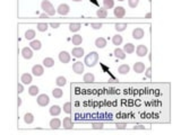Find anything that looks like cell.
<instances>
[{
	"label": "cell",
	"mask_w": 181,
	"mask_h": 135,
	"mask_svg": "<svg viewBox=\"0 0 181 135\" xmlns=\"http://www.w3.org/2000/svg\"><path fill=\"white\" fill-rule=\"evenodd\" d=\"M97 62H98V53L94 52V51L89 52V54H87L85 56V60H84V63L89 68L95 66Z\"/></svg>",
	"instance_id": "1"
},
{
	"label": "cell",
	"mask_w": 181,
	"mask_h": 135,
	"mask_svg": "<svg viewBox=\"0 0 181 135\" xmlns=\"http://www.w3.org/2000/svg\"><path fill=\"white\" fill-rule=\"evenodd\" d=\"M41 9L45 14H48L49 16H54V14H55V9H54L52 3L49 0H43L42 2H41Z\"/></svg>",
	"instance_id": "2"
},
{
	"label": "cell",
	"mask_w": 181,
	"mask_h": 135,
	"mask_svg": "<svg viewBox=\"0 0 181 135\" xmlns=\"http://www.w3.org/2000/svg\"><path fill=\"white\" fill-rule=\"evenodd\" d=\"M36 101H37V105H39V106H41V107H45L46 105L49 104L50 99H49V96H48V95L42 94V95H40V96L37 97Z\"/></svg>",
	"instance_id": "3"
},
{
	"label": "cell",
	"mask_w": 181,
	"mask_h": 135,
	"mask_svg": "<svg viewBox=\"0 0 181 135\" xmlns=\"http://www.w3.org/2000/svg\"><path fill=\"white\" fill-rule=\"evenodd\" d=\"M58 14L59 15H61V16H66V15H68L69 14V11H70V7L67 5V3H61V5H59V7H58Z\"/></svg>",
	"instance_id": "4"
},
{
	"label": "cell",
	"mask_w": 181,
	"mask_h": 135,
	"mask_svg": "<svg viewBox=\"0 0 181 135\" xmlns=\"http://www.w3.org/2000/svg\"><path fill=\"white\" fill-rule=\"evenodd\" d=\"M73 71L75 73H77V74H82L84 72V63L79 62V61L75 62L73 64Z\"/></svg>",
	"instance_id": "5"
},
{
	"label": "cell",
	"mask_w": 181,
	"mask_h": 135,
	"mask_svg": "<svg viewBox=\"0 0 181 135\" xmlns=\"http://www.w3.org/2000/svg\"><path fill=\"white\" fill-rule=\"evenodd\" d=\"M59 60H60V62L64 63V64L69 63V61H70V54L68 52H66V51H61L59 53Z\"/></svg>",
	"instance_id": "6"
},
{
	"label": "cell",
	"mask_w": 181,
	"mask_h": 135,
	"mask_svg": "<svg viewBox=\"0 0 181 135\" xmlns=\"http://www.w3.org/2000/svg\"><path fill=\"white\" fill-rule=\"evenodd\" d=\"M113 14H114V16L117 18H122L126 15V9L123 7H121V6H119V7H116L113 9Z\"/></svg>",
	"instance_id": "7"
},
{
	"label": "cell",
	"mask_w": 181,
	"mask_h": 135,
	"mask_svg": "<svg viewBox=\"0 0 181 135\" xmlns=\"http://www.w3.org/2000/svg\"><path fill=\"white\" fill-rule=\"evenodd\" d=\"M32 73L35 77H41L43 73H44V69H43L42 65L40 64H36L32 68Z\"/></svg>",
	"instance_id": "8"
},
{
	"label": "cell",
	"mask_w": 181,
	"mask_h": 135,
	"mask_svg": "<svg viewBox=\"0 0 181 135\" xmlns=\"http://www.w3.org/2000/svg\"><path fill=\"white\" fill-rule=\"evenodd\" d=\"M21 55H23V58H24V59H26V60L32 59L33 58L32 49H31V47H24V49L21 50Z\"/></svg>",
	"instance_id": "9"
},
{
	"label": "cell",
	"mask_w": 181,
	"mask_h": 135,
	"mask_svg": "<svg viewBox=\"0 0 181 135\" xmlns=\"http://www.w3.org/2000/svg\"><path fill=\"white\" fill-rule=\"evenodd\" d=\"M144 34H145V32L143 28H135L134 31H132V37L135 38V40H140V38H143L144 37Z\"/></svg>",
	"instance_id": "10"
},
{
	"label": "cell",
	"mask_w": 181,
	"mask_h": 135,
	"mask_svg": "<svg viewBox=\"0 0 181 135\" xmlns=\"http://www.w3.org/2000/svg\"><path fill=\"white\" fill-rule=\"evenodd\" d=\"M136 50V53H137V55L140 56V58H143V56H145L146 54H147V47L145 46V45H143V44H140L137 46V49H135Z\"/></svg>",
	"instance_id": "11"
},
{
	"label": "cell",
	"mask_w": 181,
	"mask_h": 135,
	"mask_svg": "<svg viewBox=\"0 0 181 135\" xmlns=\"http://www.w3.org/2000/svg\"><path fill=\"white\" fill-rule=\"evenodd\" d=\"M71 54H73V56H74V58L79 59V58H82V56L84 55V49H83V47H78V46H77V47L73 49Z\"/></svg>",
	"instance_id": "12"
},
{
	"label": "cell",
	"mask_w": 181,
	"mask_h": 135,
	"mask_svg": "<svg viewBox=\"0 0 181 135\" xmlns=\"http://www.w3.org/2000/svg\"><path fill=\"white\" fill-rule=\"evenodd\" d=\"M50 115L51 116H59L60 113H61V108H60V106H58V105H53V106H51V108H50Z\"/></svg>",
	"instance_id": "13"
},
{
	"label": "cell",
	"mask_w": 181,
	"mask_h": 135,
	"mask_svg": "<svg viewBox=\"0 0 181 135\" xmlns=\"http://www.w3.org/2000/svg\"><path fill=\"white\" fill-rule=\"evenodd\" d=\"M21 81L23 84H30L32 82V75L30 73H23L21 77Z\"/></svg>",
	"instance_id": "14"
},
{
	"label": "cell",
	"mask_w": 181,
	"mask_h": 135,
	"mask_svg": "<svg viewBox=\"0 0 181 135\" xmlns=\"http://www.w3.org/2000/svg\"><path fill=\"white\" fill-rule=\"evenodd\" d=\"M95 46L97 49H104L107 46V40L103 37H98L95 40Z\"/></svg>",
	"instance_id": "15"
},
{
	"label": "cell",
	"mask_w": 181,
	"mask_h": 135,
	"mask_svg": "<svg viewBox=\"0 0 181 135\" xmlns=\"http://www.w3.org/2000/svg\"><path fill=\"white\" fill-rule=\"evenodd\" d=\"M134 71L136 73H141L145 71V64L143 62H136L134 64Z\"/></svg>",
	"instance_id": "16"
},
{
	"label": "cell",
	"mask_w": 181,
	"mask_h": 135,
	"mask_svg": "<svg viewBox=\"0 0 181 135\" xmlns=\"http://www.w3.org/2000/svg\"><path fill=\"white\" fill-rule=\"evenodd\" d=\"M30 46H31V49H32V50L39 51V50H41L42 44H41V42L39 41V40H32V42L30 43Z\"/></svg>",
	"instance_id": "17"
},
{
	"label": "cell",
	"mask_w": 181,
	"mask_h": 135,
	"mask_svg": "<svg viewBox=\"0 0 181 135\" xmlns=\"http://www.w3.org/2000/svg\"><path fill=\"white\" fill-rule=\"evenodd\" d=\"M114 55H116V58H118V59H120V60H125L126 59V53H125V51L123 50H121V49H119V47H117L116 50H114Z\"/></svg>",
	"instance_id": "18"
},
{
	"label": "cell",
	"mask_w": 181,
	"mask_h": 135,
	"mask_svg": "<svg viewBox=\"0 0 181 135\" xmlns=\"http://www.w3.org/2000/svg\"><path fill=\"white\" fill-rule=\"evenodd\" d=\"M60 126H61V121H60L59 118H52V119L50 121V127H51V128L57 130V128H59Z\"/></svg>",
	"instance_id": "19"
},
{
	"label": "cell",
	"mask_w": 181,
	"mask_h": 135,
	"mask_svg": "<svg viewBox=\"0 0 181 135\" xmlns=\"http://www.w3.org/2000/svg\"><path fill=\"white\" fill-rule=\"evenodd\" d=\"M123 51L127 54H131V53L135 52V45L132 43H127L125 46H123Z\"/></svg>",
	"instance_id": "20"
},
{
	"label": "cell",
	"mask_w": 181,
	"mask_h": 135,
	"mask_svg": "<svg viewBox=\"0 0 181 135\" xmlns=\"http://www.w3.org/2000/svg\"><path fill=\"white\" fill-rule=\"evenodd\" d=\"M71 42H73V44L76 45V46L80 45V44H82V42H83V37H82V35H79V34H76V35H74V36L71 37Z\"/></svg>",
	"instance_id": "21"
},
{
	"label": "cell",
	"mask_w": 181,
	"mask_h": 135,
	"mask_svg": "<svg viewBox=\"0 0 181 135\" xmlns=\"http://www.w3.org/2000/svg\"><path fill=\"white\" fill-rule=\"evenodd\" d=\"M130 71V66L128 64H121L119 68H118V72L120 74H127Z\"/></svg>",
	"instance_id": "22"
},
{
	"label": "cell",
	"mask_w": 181,
	"mask_h": 135,
	"mask_svg": "<svg viewBox=\"0 0 181 135\" xmlns=\"http://www.w3.org/2000/svg\"><path fill=\"white\" fill-rule=\"evenodd\" d=\"M61 124L64 125V128H67V130H71L73 128V122H71L70 117H66Z\"/></svg>",
	"instance_id": "23"
},
{
	"label": "cell",
	"mask_w": 181,
	"mask_h": 135,
	"mask_svg": "<svg viewBox=\"0 0 181 135\" xmlns=\"http://www.w3.org/2000/svg\"><path fill=\"white\" fill-rule=\"evenodd\" d=\"M83 80L87 83H92V82H94V81H95V77H94V74H93V73H86V74H84Z\"/></svg>",
	"instance_id": "24"
},
{
	"label": "cell",
	"mask_w": 181,
	"mask_h": 135,
	"mask_svg": "<svg viewBox=\"0 0 181 135\" xmlns=\"http://www.w3.org/2000/svg\"><path fill=\"white\" fill-rule=\"evenodd\" d=\"M43 65H44L45 68H52L54 65V60L52 58H45V59L43 60Z\"/></svg>",
	"instance_id": "25"
},
{
	"label": "cell",
	"mask_w": 181,
	"mask_h": 135,
	"mask_svg": "<svg viewBox=\"0 0 181 135\" xmlns=\"http://www.w3.org/2000/svg\"><path fill=\"white\" fill-rule=\"evenodd\" d=\"M114 7V0H103V8L104 9H111Z\"/></svg>",
	"instance_id": "26"
},
{
	"label": "cell",
	"mask_w": 181,
	"mask_h": 135,
	"mask_svg": "<svg viewBox=\"0 0 181 135\" xmlns=\"http://www.w3.org/2000/svg\"><path fill=\"white\" fill-rule=\"evenodd\" d=\"M96 16H97L98 18H107V10L104 9V8H100V9H97V11H96Z\"/></svg>",
	"instance_id": "27"
},
{
	"label": "cell",
	"mask_w": 181,
	"mask_h": 135,
	"mask_svg": "<svg viewBox=\"0 0 181 135\" xmlns=\"http://www.w3.org/2000/svg\"><path fill=\"white\" fill-rule=\"evenodd\" d=\"M122 36L121 35H119V34H117V35H114L113 37H112V43H113V45H117V46H119V45H121V43H122Z\"/></svg>",
	"instance_id": "28"
},
{
	"label": "cell",
	"mask_w": 181,
	"mask_h": 135,
	"mask_svg": "<svg viewBox=\"0 0 181 135\" xmlns=\"http://www.w3.org/2000/svg\"><path fill=\"white\" fill-rule=\"evenodd\" d=\"M24 122L26 124H32L33 122H34V116H33V114L26 113V114L24 115Z\"/></svg>",
	"instance_id": "29"
},
{
	"label": "cell",
	"mask_w": 181,
	"mask_h": 135,
	"mask_svg": "<svg viewBox=\"0 0 181 135\" xmlns=\"http://www.w3.org/2000/svg\"><path fill=\"white\" fill-rule=\"evenodd\" d=\"M80 27H82V25L79 24V23H71L70 25H69V31L70 32H78L80 29Z\"/></svg>",
	"instance_id": "30"
},
{
	"label": "cell",
	"mask_w": 181,
	"mask_h": 135,
	"mask_svg": "<svg viewBox=\"0 0 181 135\" xmlns=\"http://www.w3.org/2000/svg\"><path fill=\"white\" fill-rule=\"evenodd\" d=\"M114 28L117 32H123L127 28V24L126 23H118L114 25Z\"/></svg>",
	"instance_id": "31"
},
{
	"label": "cell",
	"mask_w": 181,
	"mask_h": 135,
	"mask_svg": "<svg viewBox=\"0 0 181 135\" xmlns=\"http://www.w3.org/2000/svg\"><path fill=\"white\" fill-rule=\"evenodd\" d=\"M62 95H64V93H62V90H61L60 88H55V89L52 90V96H53L54 98H57V99L61 98Z\"/></svg>",
	"instance_id": "32"
},
{
	"label": "cell",
	"mask_w": 181,
	"mask_h": 135,
	"mask_svg": "<svg viewBox=\"0 0 181 135\" xmlns=\"http://www.w3.org/2000/svg\"><path fill=\"white\" fill-rule=\"evenodd\" d=\"M39 91H40V89H39L37 86H31L28 88V94L31 95V96H36V95L39 94Z\"/></svg>",
	"instance_id": "33"
},
{
	"label": "cell",
	"mask_w": 181,
	"mask_h": 135,
	"mask_svg": "<svg viewBox=\"0 0 181 135\" xmlns=\"http://www.w3.org/2000/svg\"><path fill=\"white\" fill-rule=\"evenodd\" d=\"M34 37H35V31H33V29H27V31L25 32V38H26V40H31V41H32Z\"/></svg>",
	"instance_id": "34"
},
{
	"label": "cell",
	"mask_w": 181,
	"mask_h": 135,
	"mask_svg": "<svg viewBox=\"0 0 181 135\" xmlns=\"http://www.w3.org/2000/svg\"><path fill=\"white\" fill-rule=\"evenodd\" d=\"M55 83H57V86H59V87H64V84L67 83V80H66V78H64V77L60 75V77H58V78H57Z\"/></svg>",
	"instance_id": "35"
},
{
	"label": "cell",
	"mask_w": 181,
	"mask_h": 135,
	"mask_svg": "<svg viewBox=\"0 0 181 135\" xmlns=\"http://www.w3.org/2000/svg\"><path fill=\"white\" fill-rule=\"evenodd\" d=\"M37 29L40 32H46V29H48V24L46 23H39L37 24Z\"/></svg>",
	"instance_id": "36"
},
{
	"label": "cell",
	"mask_w": 181,
	"mask_h": 135,
	"mask_svg": "<svg viewBox=\"0 0 181 135\" xmlns=\"http://www.w3.org/2000/svg\"><path fill=\"white\" fill-rule=\"evenodd\" d=\"M64 112L66 114H70L71 113V104L70 103H66L64 105Z\"/></svg>",
	"instance_id": "37"
},
{
	"label": "cell",
	"mask_w": 181,
	"mask_h": 135,
	"mask_svg": "<svg viewBox=\"0 0 181 135\" xmlns=\"http://www.w3.org/2000/svg\"><path fill=\"white\" fill-rule=\"evenodd\" d=\"M139 0H128V5L130 8H136L138 6Z\"/></svg>",
	"instance_id": "38"
},
{
	"label": "cell",
	"mask_w": 181,
	"mask_h": 135,
	"mask_svg": "<svg viewBox=\"0 0 181 135\" xmlns=\"http://www.w3.org/2000/svg\"><path fill=\"white\" fill-rule=\"evenodd\" d=\"M102 26H103V25H102L101 23H92V24H91V27L94 28V29H101Z\"/></svg>",
	"instance_id": "39"
},
{
	"label": "cell",
	"mask_w": 181,
	"mask_h": 135,
	"mask_svg": "<svg viewBox=\"0 0 181 135\" xmlns=\"http://www.w3.org/2000/svg\"><path fill=\"white\" fill-rule=\"evenodd\" d=\"M103 123H93V125H92V127L94 128V130H102L103 128Z\"/></svg>",
	"instance_id": "40"
},
{
	"label": "cell",
	"mask_w": 181,
	"mask_h": 135,
	"mask_svg": "<svg viewBox=\"0 0 181 135\" xmlns=\"http://www.w3.org/2000/svg\"><path fill=\"white\" fill-rule=\"evenodd\" d=\"M126 126H127L126 123H117L116 124V127L118 130H123V128H126Z\"/></svg>",
	"instance_id": "41"
},
{
	"label": "cell",
	"mask_w": 181,
	"mask_h": 135,
	"mask_svg": "<svg viewBox=\"0 0 181 135\" xmlns=\"http://www.w3.org/2000/svg\"><path fill=\"white\" fill-rule=\"evenodd\" d=\"M17 91H18V94H21L23 91H24V86H23V83H18V87H17Z\"/></svg>",
	"instance_id": "42"
},
{
	"label": "cell",
	"mask_w": 181,
	"mask_h": 135,
	"mask_svg": "<svg viewBox=\"0 0 181 135\" xmlns=\"http://www.w3.org/2000/svg\"><path fill=\"white\" fill-rule=\"evenodd\" d=\"M146 77H147V78H150V77H152V69H150V68H148V69L146 70Z\"/></svg>",
	"instance_id": "43"
},
{
	"label": "cell",
	"mask_w": 181,
	"mask_h": 135,
	"mask_svg": "<svg viewBox=\"0 0 181 135\" xmlns=\"http://www.w3.org/2000/svg\"><path fill=\"white\" fill-rule=\"evenodd\" d=\"M59 26H60L59 23H52V24H51V27H53V28H58Z\"/></svg>",
	"instance_id": "44"
},
{
	"label": "cell",
	"mask_w": 181,
	"mask_h": 135,
	"mask_svg": "<svg viewBox=\"0 0 181 135\" xmlns=\"http://www.w3.org/2000/svg\"><path fill=\"white\" fill-rule=\"evenodd\" d=\"M17 105H18V107H21V98H19V97H18V99H17Z\"/></svg>",
	"instance_id": "45"
},
{
	"label": "cell",
	"mask_w": 181,
	"mask_h": 135,
	"mask_svg": "<svg viewBox=\"0 0 181 135\" xmlns=\"http://www.w3.org/2000/svg\"><path fill=\"white\" fill-rule=\"evenodd\" d=\"M48 16H49V15H48V14H45V12H43L42 15H41V17H45V18H46Z\"/></svg>",
	"instance_id": "46"
},
{
	"label": "cell",
	"mask_w": 181,
	"mask_h": 135,
	"mask_svg": "<svg viewBox=\"0 0 181 135\" xmlns=\"http://www.w3.org/2000/svg\"><path fill=\"white\" fill-rule=\"evenodd\" d=\"M73 1H75V2H79V1H82V0H73Z\"/></svg>",
	"instance_id": "47"
},
{
	"label": "cell",
	"mask_w": 181,
	"mask_h": 135,
	"mask_svg": "<svg viewBox=\"0 0 181 135\" xmlns=\"http://www.w3.org/2000/svg\"><path fill=\"white\" fill-rule=\"evenodd\" d=\"M118 1H123V0H118Z\"/></svg>",
	"instance_id": "48"
}]
</instances>
